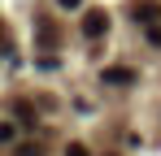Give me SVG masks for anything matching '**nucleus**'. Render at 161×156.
<instances>
[{
	"instance_id": "1",
	"label": "nucleus",
	"mask_w": 161,
	"mask_h": 156,
	"mask_svg": "<svg viewBox=\"0 0 161 156\" xmlns=\"http://www.w3.org/2000/svg\"><path fill=\"white\" fill-rule=\"evenodd\" d=\"M105 30H109V13H105V9H87L83 35H87V39H105Z\"/></svg>"
},
{
	"instance_id": "2",
	"label": "nucleus",
	"mask_w": 161,
	"mask_h": 156,
	"mask_svg": "<svg viewBox=\"0 0 161 156\" xmlns=\"http://www.w3.org/2000/svg\"><path fill=\"white\" fill-rule=\"evenodd\" d=\"M105 82H109V87H131V82H135V70H131V65H109V70H105Z\"/></svg>"
},
{
	"instance_id": "3",
	"label": "nucleus",
	"mask_w": 161,
	"mask_h": 156,
	"mask_svg": "<svg viewBox=\"0 0 161 156\" xmlns=\"http://www.w3.org/2000/svg\"><path fill=\"white\" fill-rule=\"evenodd\" d=\"M135 18H139V22H157V18H161V9L144 0V4H135Z\"/></svg>"
},
{
	"instance_id": "4",
	"label": "nucleus",
	"mask_w": 161,
	"mask_h": 156,
	"mask_svg": "<svg viewBox=\"0 0 161 156\" xmlns=\"http://www.w3.org/2000/svg\"><path fill=\"white\" fill-rule=\"evenodd\" d=\"M13 113H18V117H22L26 126H31V122H35V108H31V104H13Z\"/></svg>"
},
{
	"instance_id": "5",
	"label": "nucleus",
	"mask_w": 161,
	"mask_h": 156,
	"mask_svg": "<svg viewBox=\"0 0 161 156\" xmlns=\"http://www.w3.org/2000/svg\"><path fill=\"white\" fill-rule=\"evenodd\" d=\"M18 156H44V148H39V143H22V148H18Z\"/></svg>"
},
{
	"instance_id": "6",
	"label": "nucleus",
	"mask_w": 161,
	"mask_h": 156,
	"mask_svg": "<svg viewBox=\"0 0 161 156\" xmlns=\"http://www.w3.org/2000/svg\"><path fill=\"white\" fill-rule=\"evenodd\" d=\"M65 156H92V152H87L83 143H70V148H65Z\"/></svg>"
},
{
	"instance_id": "7",
	"label": "nucleus",
	"mask_w": 161,
	"mask_h": 156,
	"mask_svg": "<svg viewBox=\"0 0 161 156\" xmlns=\"http://www.w3.org/2000/svg\"><path fill=\"white\" fill-rule=\"evenodd\" d=\"M148 44H161V26H148Z\"/></svg>"
},
{
	"instance_id": "8",
	"label": "nucleus",
	"mask_w": 161,
	"mask_h": 156,
	"mask_svg": "<svg viewBox=\"0 0 161 156\" xmlns=\"http://www.w3.org/2000/svg\"><path fill=\"white\" fill-rule=\"evenodd\" d=\"M57 4H61V9H79L83 0H57Z\"/></svg>"
},
{
	"instance_id": "9",
	"label": "nucleus",
	"mask_w": 161,
	"mask_h": 156,
	"mask_svg": "<svg viewBox=\"0 0 161 156\" xmlns=\"http://www.w3.org/2000/svg\"><path fill=\"white\" fill-rule=\"evenodd\" d=\"M0 48H4V30H0Z\"/></svg>"
}]
</instances>
